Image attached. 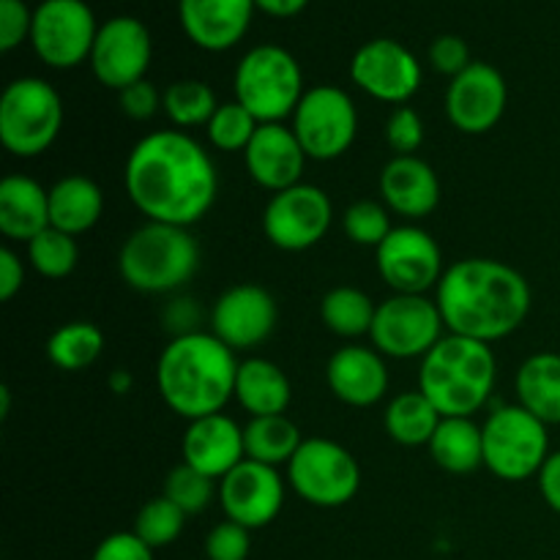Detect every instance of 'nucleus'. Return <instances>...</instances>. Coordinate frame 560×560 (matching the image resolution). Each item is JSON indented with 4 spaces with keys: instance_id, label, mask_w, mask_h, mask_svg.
<instances>
[{
    "instance_id": "1",
    "label": "nucleus",
    "mask_w": 560,
    "mask_h": 560,
    "mask_svg": "<svg viewBox=\"0 0 560 560\" xmlns=\"http://www.w3.org/2000/svg\"><path fill=\"white\" fill-rule=\"evenodd\" d=\"M124 186L148 222L191 228L217 202L219 173L189 131L159 129L131 148Z\"/></svg>"
},
{
    "instance_id": "2",
    "label": "nucleus",
    "mask_w": 560,
    "mask_h": 560,
    "mask_svg": "<svg viewBox=\"0 0 560 560\" xmlns=\"http://www.w3.org/2000/svg\"><path fill=\"white\" fill-rule=\"evenodd\" d=\"M435 304L448 334L492 345L525 326L534 293L517 268L492 257H465L446 268Z\"/></svg>"
},
{
    "instance_id": "3",
    "label": "nucleus",
    "mask_w": 560,
    "mask_h": 560,
    "mask_svg": "<svg viewBox=\"0 0 560 560\" xmlns=\"http://www.w3.org/2000/svg\"><path fill=\"white\" fill-rule=\"evenodd\" d=\"M238 364L235 350L211 331H184L159 353V394L186 421L222 413L224 405L235 399Z\"/></svg>"
},
{
    "instance_id": "4",
    "label": "nucleus",
    "mask_w": 560,
    "mask_h": 560,
    "mask_svg": "<svg viewBox=\"0 0 560 560\" xmlns=\"http://www.w3.org/2000/svg\"><path fill=\"white\" fill-rule=\"evenodd\" d=\"M498 361L492 345L448 334L421 359L419 392L441 416L474 419L495 392Z\"/></svg>"
},
{
    "instance_id": "5",
    "label": "nucleus",
    "mask_w": 560,
    "mask_h": 560,
    "mask_svg": "<svg viewBox=\"0 0 560 560\" xmlns=\"http://www.w3.org/2000/svg\"><path fill=\"white\" fill-rule=\"evenodd\" d=\"M200 268V244L189 228L145 222L124 241L118 273L131 290L145 295L175 293Z\"/></svg>"
},
{
    "instance_id": "6",
    "label": "nucleus",
    "mask_w": 560,
    "mask_h": 560,
    "mask_svg": "<svg viewBox=\"0 0 560 560\" xmlns=\"http://www.w3.org/2000/svg\"><path fill=\"white\" fill-rule=\"evenodd\" d=\"M233 93L260 124H284L306 93L301 63L279 44L252 47L235 66Z\"/></svg>"
},
{
    "instance_id": "7",
    "label": "nucleus",
    "mask_w": 560,
    "mask_h": 560,
    "mask_svg": "<svg viewBox=\"0 0 560 560\" xmlns=\"http://www.w3.org/2000/svg\"><path fill=\"white\" fill-rule=\"evenodd\" d=\"M63 98L42 77H20L0 96V142L16 159L47 153L63 129Z\"/></svg>"
},
{
    "instance_id": "8",
    "label": "nucleus",
    "mask_w": 560,
    "mask_h": 560,
    "mask_svg": "<svg viewBox=\"0 0 560 560\" xmlns=\"http://www.w3.org/2000/svg\"><path fill=\"white\" fill-rule=\"evenodd\" d=\"M550 427L523 405H503L492 410L481 424L485 438V468L495 479L517 481L536 479L550 457Z\"/></svg>"
},
{
    "instance_id": "9",
    "label": "nucleus",
    "mask_w": 560,
    "mask_h": 560,
    "mask_svg": "<svg viewBox=\"0 0 560 560\" xmlns=\"http://www.w3.org/2000/svg\"><path fill=\"white\" fill-rule=\"evenodd\" d=\"M288 485L317 509L348 506L361 490V468L353 454L328 438H304L288 463Z\"/></svg>"
},
{
    "instance_id": "10",
    "label": "nucleus",
    "mask_w": 560,
    "mask_h": 560,
    "mask_svg": "<svg viewBox=\"0 0 560 560\" xmlns=\"http://www.w3.org/2000/svg\"><path fill=\"white\" fill-rule=\"evenodd\" d=\"M306 156L315 162H334L353 148L359 137V109L348 91L337 85L306 88L290 118Z\"/></svg>"
},
{
    "instance_id": "11",
    "label": "nucleus",
    "mask_w": 560,
    "mask_h": 560,
    "mask_svg": "<svg viewBox=\"0 0 560 560\" xmlns=\"http://www.w3.org/2000/svg\"><path fill=\"white\" fill-rule=\"evenodd\" d=\"M446 337L441 310L427 295L394 293L377 304L372 323V348L386 359H424Z\"/></svg>"
},
{
    "instance_id": "12",
    "label": "nucleus",
    "mask_w": 560,
    "mask_h": 560,
    "mask_svg": "<svg viewBox=\"0 0 560 560\" xmlns=\"http://www.w3.org/2000/svg\"><path fill=\"white\" fill-rule=\"evenodd\" d=\"M98 22L85 0H42L33 9L31 47L49 69H77L91 60Z\"/></svg>"
},
{
    "instance_id": "13",
    "label": "nucleus",
    "mask_w": 560,
    "mask_h": 560,
    "mask_svg": "<svg viewBox=\"0 0 560 560\" xmlns=\"http://www.w3.org/2000/svg\"><path fill=\"white\" fill-rule=\"evenodd\" d=\"M334 222L331 197L315 184L277 191L262 211V233L277 249L306 252L320 244Z\"/></svg>"
},
{
    "instance_id": "14",
    "label": "nucleus",
    "mask_w": 560,
    "mask_h": 560,
    "mask_svg": "<svg viewBox=\"0 0 560 560\" xmlns=\"http://www.w3.org/2000/svg\"><path fill=\"white\" fill-rule=\"evenodd\" d=\"M375 266L394 293L427 295L446 273L438 241L419 224H397L375 249Z\"/></svg>"
},
{
    "instance_id": "15",
    "label": "nucleus",
    "mask_w": 560,
    "mask_h": 560,
    "mask_svg": "<svg viewBox=\"0 0 560 560\" xmlns=\"http://www.w3.org/2000/svg\"><path fill=\"white\" fill-rule=\"evenodd\" d=\"M350 80L375 102L402 107L419 93L424 71L416 55L394 38H372L355 49Z\"/></svg>"
},
{
    "instance_id": "16",
    "label": "nucleus",
    "mask_w": 560,
    "mask_h": 560,
    "mask_svg": "<svg viewBox=\"0 0 560 560\" xmlns=\"http://www.w3.org/2000/svg\"><path fill=\"white\" fill-rule=\"evenodd\" d=\"M153 60L151 31L137 16H113L102 22L91 52V71L109 91H124L145 80Z\"/></svg>"
},
{
    "instance_id": "17",
    "label": "nucleus",
    "mask_w": 560,
    "mask_h": 560,
    "mask_svg": "<svg viewBox=\"0 0 560 560\" xmlns=\"http://www.w3.org/2000/svg\"><path fill=\"white\" fill-rule=\"evenodd\" d=\"M509 104V85L501 71L485 60H474L463 74L448 80L446 118L463 135H487L501 124Z\"/></svg>"
},
{
    "instance_id": "18",
    "label": "nucleus",
    "mask_w": 560,
    "mask_h": 560,
    "mask_svg": "<svg viewBox=\"0 0 560 560\" xmlns=\"http://www.w3.org/2000/svg\"><path fill=\"white\" fill-rule=\"evenodd\" d=\"M279 306L273 295L260 284H233L224 290L211 310V334L230 350H255L273 334Z\"/></svg>"
},
{
    "instance_id": "19",
    "label": "nucleus",
    "mask_w": 560,
    "mask_h": 560,
    "mask_svg": "<svg viewBox=\"0 0 560 560\" xmlns=\"http://www.w3.org/2000/svg\"><path fill=\"white\" fill-rule=\"evenodd\" d=\"M219 503L230 523L249 530L266 528L284 506V479L279 468L244 459L219 481Z\"/></svg>"
},
{
    "instance_id": "20",
    "label": "nucleus",
    "mask_w": 560,
    "mask_h": 560,
    "mask_svg": "<svg viewBox=\"0 0 560 560\" xmlns=\"http://www.w3.org/2000/svg\"><path fill=\"white\" fill-rule=\"evenodd\" d=\"M306 159L310 156L288 124H260L249 148L244 151L249 178L271 195L301 184Z\"/></svg>"
},
{
    "instance_id": "21",
    "label": "nucleus",
    "mask_w": 560,
    "mask_h": 560,
    "mask_svg": "<svg viewBox=\"0 0 560 560\" xmlns=\"http://www.w3.org/2000/svg\"><path fill=\"white\" fill-rule=\"evenodd\" d=\"M255 0H178L186 38L206 52H228L252 25Z\"/></svg>"
},
{
    "instance_id": "22",
    "label": "nucleus",
    "mask_w": 560,
    "mask_h": 560,
    "mask_svg": "<svg viewBox=\"0 0 560 560\" xmlns=\"http://www.w3.org/2000/svg\"><path fill=\"white\" fill-rule=\"evenodd\" d=\"M180 452H184L186 465L222 481L246 459L244 427L224 413L202 416V419L189 421Z\"/></svg>"
},
{
    "instance_id": "23",
    "label": "nucleus",
    "mask_w": 560,
    "mask_h": 560,
    "mask_svg": "<svg viewBox=\"0 0 560 560\" xmlns=\"http://www.w3.org/2000/svg\"><path fill=\"white\" fill-rule=\"evenodd\" d=\"M326 383L339 402L350 408H372L388 392V366L375 348L345 345L328 359Z\"/></svg>"
},
{
    "instance_id": "24",
    "label": "nucleus",
    "mask_w": 560,
    "mask_h": 560,
    "mask_svg": "<svg viewBox=\"0 0 560 560\" xmlns=\"http://www.w3.org/2000/svg\"><path fill=\"white\" fill-rule=\"evenodd\" d=\"M381 197L392 213L419 222L441 202V180L421 156H392L381 170Z\"/></svg>"
},
{
    "instance_id": "25",
    "label": "nucleus",
    "mask_w": 560,
    "mask_h": 560,
    "mask_svg": "<svg viewBox=\"0 0 560 560\" xmlns=\"http://www.w3.org/2000/svg\"><path fill=\"white\" fill-rule=\"evenodd\" d=\"M49 228V189L31 175L0 180V233L16 244H31Z\"/></svg>"
},
{
    "instance_id": "26",
    "label": "nucleus",
    "mask_w": 560,
    "mask_h": 560,
    "mask_svg": "<svg viewBox=\"0 0 560 560\" xmlns=\"http://www.w3.org/2000/svg\"><path fill=\"white\" fill-rule=\"evenodd\" d=\"M235 402L249 413V419L284 416L293 402V386L282 366L255 355V359H244L238 364Z\"/></svg>"
},
{
    "instance_id": "27",
    "label": "nucleus",
    "mask_w": 560,
    "mask_h": 560,
    "mask_svg": "<svg viewBox=\"0 0 560 560\" xmlns=\"http://www.w3.org/2000/svg\"><path fill=\"white\" fill-rule=\"evenodd\" d=\"M104 213V191L88 175L71 173L49 186V228L82 235L98 224Z\"/></svg>"
},
{
    "instance_id": "28",
    "label": "nucleus",
    "mask_w": 560,
    "mask_h": 560,
    "mask_svg": "<svg viewBox=\"0 0 560 560\" xmlns=\"http://www.w3.org/2000/svg\"><path fill=\"white\" fill-rule=\"evenodd\" d=\"M432 463L454 476H468L485 465V438L481 427L465 416H443L432 435L430 446Z\"/></svg>"
},
{
    "instance_id": "29",
    "label": "nucleus",
    "mask_w": 560,
    "mask_h": 560,
    "mask_svg": "<svg viewBox=\"0 0 560 560\" xmlns=\"http://www.w3.org/2000/svg\"><path fill=\"white\" fill-rule=\"evenodd\" d=\"M517 405L545 421L560 424V353H534L514 375Z\"/></svg>"
},
{
    "instance_id": "30",
    "label": "nucleus",
    "mask_w": 560,
    "mask_h": 560,
    "mask_svg": "<svg viewBox=\"0 0 560 560\" xmlns=\"http://www.w3.org/2000/svg\"><path fill=\"white\" fill-rule=\"evenodd\" d=\"M443 416L438 413L435 405L427 399L424 392L413 388V392H402L386 405L383 413V427L386 435L399 446H430L432 435H435L438 424Z\"/></svg>"
},
{
    "instance_id": "31",
    "label": "nucleus",
    "mask_w": 560,
    "mask_h": 560,
    "mask_svg": "<svg viewBox=\"0 0 560 560\" xmlns=\"http://www.w3.org/2000/svg\"><path fill=\"white\" fill-rule=\"evenodd\" d=\"M304 438H301L299 427L284 416H260V419H249L244 424V448L246 459L255 463L288 468L290 459L301 448Z\"/></svg>"
},
{
    "instance_id": "32",
    "label": "nucleus",
    "mask_w": 560,
    "mask_h": 560,
    "mask_svg": "<svg viewBox=\"0 0 560 560\" xmlns=\"http://www.w3.org/2000/svg\"><path fill=\"white\" fill-rule=\"evenodd\" d=\"M377 304L353 284H339L331 288L320 301V320L331 334L342 339L370 337L372 323H375Z\"/></svg>"
},
{
    "instance_id": "33",
    "label": "nucleus",
    "mask_w": 560,
    "mask_h": 560,
    "mask_svg": "<svg viewBox=\"0 0 560 560\" xmlns=\"http://www.w3.org/2000/svg\"><path fill=\"white\" fill-rule=\"evenodd\" d=\"M104 353V331L91 320H71L55 328L47 339L49 364L63 372H82Z\"/></svg>"
},
{
    "instance_id": "34",
    "label": "nucleus",
    "mask_w": 560,
    "mask_h": 560,
    "mask_svg": "<svg viewBox=\"0 0 560 560\" xmlns=\"http://www.w3.org/2000/svg\"><path fill=\"white\" fill-rule=\"evenodd\" d=\"M162 113L167 115L170 124L180 131L208 126V120L217 113L219 102L217 93L202 80H178L164 88Z\"/></svg>"
},
{
    "instance_id": "35",
    "label": "nucleus",
    "mask_w": 560,
    "mask_h": 560,
    "mask_svg": "<svg viewBox=\"0 0 560 560\" xmlns=\"http://www.w3.org/2000/svg\"><path fill=\"white\" fill-rule=\"evenodd\" d=\"M27 246V262L44 279H66L80 262V246L74 235L58 228H47Z\"/></svg>"
},
{
    "instance_id": "36",
    "label": "nucleus",
    "mask_w": 560,
    "mask_h": 560,
    "mask_svg": "<svg viewBox=\"0 0 560 560\" xmlns=\"http://www.w3.org/2000/svg\"><path fill=\"white\" fill-rule=\"evenodd\" d=\"M260 129V120L249 113L241 102L219 104L213 118L208 120L206 135L217 151L222 153H244L249 148L252 137Z\"/></svg>"
},
{
    "instance_id": "37",
    "label": "nucleus",
    "mask_w": 560,
    "mask_h": 560,
    "mask_svg": "<svg viewBox=\"0 0 560 560\" xmlns=\"http://www.w3.org/2000/svg\"><path fill=\"white\" fill-rule=\"evenodd\" d=\"M186 514L175 506L170 498L159 495L151 501L142 503V509L137 512L135 520V534L151 547L153 552L170 547L180 534H184Z\"/></svg>"
},
{
    "instance_id": "38",
    "label": "nucleus",
    "mask_w": 560,
    "mask_h": 560,
    "mask_svg": "<svg viewBox=\"0 0 560 560\" xmlns=\"http://www.w3.org/2000/svg\"><path fill=\"white\" fill-rule=\"evenodd\" d=\"M219 492V481L211 479V476L200 474L191 465L180 463L178 468H173L164 479V498L175 503L186 517L191 514H202Z\"/></svg>"
},
{
    "instance_id": "39",
    "label": "nucleus",
    "mask_w": 560,
    "mask_h": 560,
    "mask_svg": "<svg viewBox=\"0 0 560 560\" xmlns=\"http://www.w3.org/2000/svg\"><path fill=\"white\" fill-rule=\"evenodd\" d=\"M397 228L392 222V211L386 208V202L375 200H355L353 206L345 208L342 213V230L353 244L370 246L377 249L383 241L388 238V233Z\"/></svg>"
},
{
    "instance_id": "40",
    "label": "nucleus",
    "mask_w": 560,
    "mask_h": 560,
    "mask_svg": "<svg viewBox=\"0 0 560 560\" xmlns=\"http://www.w3.org/2000/svg\"><path fill=\"white\" fill-rule=\"evenodd\" d=\"M386 142L394 156H419V148L424 145V120L413 107L402 104L394 107L386 120Z\"/></svg>"
},
{
    "instance_id": "41",
    "label": "nucleus",
    "mask_w": 560,
    "mask_h": 560,
    "mask_svg": "<svg viewBox=\"0 0 560 560\" xmlns=\"http://www.w3.org/2000/svg\"><path fill=\"white\" fill-rule=\"evenodd\" d=\"M252 530L238 523L213 525L206 536V558L208 560H246L252 550Z\"/></svg>"
},
{
    "instance_id": "42",
    "label": "nucleus",
    "mask_w": 560,
    "mask_h": 560,
    "mask_svg": "<svg viewBox=\"0 0 560 560\" xmlns=\"http://www.w3.org/2000/svg\"><path fill=\"white\" fill-rule=\"evenodd\" d=\"M33 9L25 0H0V52H14L31 42Z\"/></svg>"
},
{
    "instance_id": "43",
    "label": "nucleus",
    "mask_w": 560,
    "mask_h": 560,
    "mask_svg": "<svg viewBox=\"0 0 560 560\" xmlns=\"http://www.w3.org/2000/svg\"><path fill=\"white\" fill-rule=\"evenodd\" d=\"M427 58H430V66L438 71V74L454 80L457 74H463L474 60H470V47L465 38L454 36V33H443L427 49Z\"/></svg>"
},
{
    "instance_id": "44",
    "label": "nucleus",
    "mask_w": 560,
    "mask_h": 560,
    "mask_svg": "<svg viewBox=\"0 0 560 560\" xmlns=\"http://www.w3.org/2000/svg\"><path fill=\"white\" fill-rule=\"evenodd\" d=\"M118 102H120V113L131 120H151L153 115L162 109L164 104V93H159V88L153 85L151 80H140L135 85L124 88L118 93Z\"/></svg>"
},
{
    "instance_id": "45",
    "label": "nucleus",
    "mask_w": 560,
    "mask_h": 560,
    "mask_svg": "<svg viewBox=\"0 0 560 560\" xmlns=\"http://www.w3.org/2000/svg\"><path fill=\"white\" fill-rule=\"evenodd\" d=\"M91 560H153V550L135 530H118L98 541Z\"/></svg>"
},
{
    "instance_id": "46",
    "label": "nucleus",
    "mask_w": 560,
    "mask_h": 560,
    "mask_svg": "<svg viewBox=\"0 0 560 560\" xmlns=\"http://www.w3.org/2000/svg\"><path fill=\"white\" fill-rule=\"evenodd\" d=\"M25 288V262L11 246L0 249V301H11Z\"/></svg>"
},
{
    "instance_id": "47",
    "label": "nucleus",
    "mask_w": 560,
    "mask_h": 560,
    "mask_svg": "<svg viewBox=\"0 0 560 560\" xmlns=\"http://www.w3.org/2000/svg\"><path fill=\"white\" fill-rule=\"evenodd\" d=\"M536 485H539V492L541 498H545L547 506L556 514H560V452H552L550 457H547L539 476H536Z\"/></svg>"
},
{
    "instance_id": "48",
    "label": "nucleus",
    "mask_w": 560,
    "mask_h": 560,
    "mask_svg": "<svg viewBox=\"0 0 560 560\" xmlns=\"http://www.w3.org/2000/svg\"><path fill=\"white\" fill-rule=\"evenodd\" d=\"M255 5L262 14L277 16V20H290V16H299L310 5V0H255Z\"/></svg>"
},
{
    "instance_id": "49",
    "label": "nucleus",
    "mask_w": 560,
    "mask_h": 560,
    "mask_svg": "<svg viewBox=\"0 0 560 560\" xmlns=\"http://www.w3.org/2000/svg\"><path fill=\"white\" fill-rule=\"evenodd\" d=\"M109 388H113L115 394H126L131 388V375L126 370H115L113 375H109Z\"/></svg>"
},
{
    "instance_id": "50",
    "label": "nucleus",
    "mask_w": 560,
    "mask_h": 560,
    "mask_svg": "<svg viewBox=\"0 0 560 560\" xmlns=\"http://www.w3.org/2000/svg\"><path fill=\"white\" fill-rule=\"evenodd\" d=\"M9 408H11V392L9 388H0V419H5L9 416Z\"/></svg>"
}]
</instances>
